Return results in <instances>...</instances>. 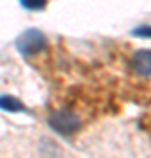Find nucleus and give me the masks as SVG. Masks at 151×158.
Here are the masks:
<instances>
[{
    "mask_svg": "<svg viewBox=\"0 0 151 158\" xmlns=\"http://www.w3.org/2000/svg\"><path fill=\"white\" fill-rule=\"evenodd\" d=\"M14 46L23 56H32L46 48V35L37 28H28L16 37Z\"/></svg>",
    "mask_w": 151,
    "mask_h": 158,
    "instance_id": "1",
    "label": "nucleus"
},
{
    "mask_svg": "<svg viewBox=\"0 0 151 158\" xmlns=\"http://www.w3.org/2000/svg\"><path fill=\"white\" fill-rule=\"evenodd\" d=\"M48 123H49V127L55 132L62 134V135H70L74 132H78L79 127H81L79 118L74 113L67 111V109H62V111L53 113L49 116V119H48Z\"/></svg>",
    "mask_w": 151,
    "mask_h": 158,
    "instance_id": "2",
    "label": "nucleus"
},
{
    "mask_svg": "<svg viewBox=\"0 0 151 158\" xmlns=\"http://www.w3.org/2000/svg\"><path fill=\"white\" fill-rule=\"evenodd\" d=\"M132 67L139 76H151V51L141 49L132 56Z\"/></svg>",
    "mask_w": 151,
    "mask_h": 158,
    "instance_id": "3",
    "label": "nucleus"
},
{
    "mask_svg": "<svg viewBox=\"0 0 151 158\" xmlns=\"http://www.w3.org/2000/svg\"><path fill=\"white\" fill-rule=\"evenodd\" d=\"M0 109L6 111V113H21V111H27L25 104L18 97H12V95H0Z\"/></svg>",
    "mask_w": 151,
    "mask_h": 158,
    "instance_id": "4",
    "label": "nucleus"
},
{
    "mask_svg": "<svg viewBox=\"0 0 151 158\" xmlns=\"http://www.w3.org/2000/svg\"><path fill=\"white\" fill-rule=\"evenodd\" d=\"M19 4L28 11H40L46 7L48 0H19Z\"/></svg>",
    "mask_w": 151,
    "mask_h": 158,
    "instance_id": "5",
    "label": "nucleus"
},
{
    "mask_svg": "<svg viewBox=\"0 0 151 158\" xmlns=\"http://www.w3.org/2000/svg\"><path fill=\"white\" fill-rule=\"evenodd\" d=\"M132 34L135 37H144V39H151V25H144V27H137L132 30Z\"/></svg>",
    "mask_w": 151,
    "mask_h": 158,
    "instance_id": "6",
    "label": "nucleus"
}]
</instances>
